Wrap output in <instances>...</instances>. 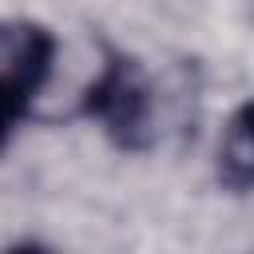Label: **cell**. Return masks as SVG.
<instances>
[{
    "instance_id": "3957f363",
    "label": "cell",
    "mask_w": 254,
    "mask_h": 254,
    "mask_svg": "<svg viewBox=\"0 0 254 254\" xmlns=\"http://www.w3.org/2000/svg\"><path fill=\"white\" fill-rule=\"evenodd\" d=\"M218 179L230 190H254V99L226 119L218 143Z\"/></svg>"
},
{
    "instance_id": "277c9868",
    "label": "cell",
    "mask_w": 254,
    "mask_h": 254,
    "mask_svg": "<svg viewBox=\"0 0 254 254\" xmlns=\"http://www.w3.org/2000/svg\"><path fill=\"white\" fill-rule=\"evenodd\" d=\"M28 111H20L16 103H8V99H0V151L8 147V135H12V127L24 119Z\"/></svg>"
},
{
    "instance_id": "6da1fadb",
    "label": "cell",
    "mask_w": 254,
    "mask_h": 254,
    "mask_svg": "<svg viewBox=\"0 0 254 254\" xmlns=\"http://www.w3.org/2000/svg\"><path fill=\"white\" fill-rule=\"evenodd\" d=\"M79 111L95 119L119 151L139 155L159 143V99H155L151 75L135 56H123L111 48Z\"/></svg>"
},
{
    "instance_id": "7a4b0ae2",
    "label": "cell",
    "mask_w": 254,
    "mask_h": 254,
    "mask_svg": "<svg viewBox=\"0 0 254 254\" xmlns=\"http://www.w3.org/2000/svg\"><path fill=\"white\" fill-rule=\"evenodd\" d=\"M56 64V36L32 20H0V95L24 111L44 91Z\"/></svg>"
}]
</instances>
